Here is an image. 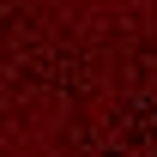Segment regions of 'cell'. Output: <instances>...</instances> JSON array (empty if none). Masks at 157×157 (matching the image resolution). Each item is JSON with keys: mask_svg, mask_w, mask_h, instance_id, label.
<instances>
[]
</instances>
